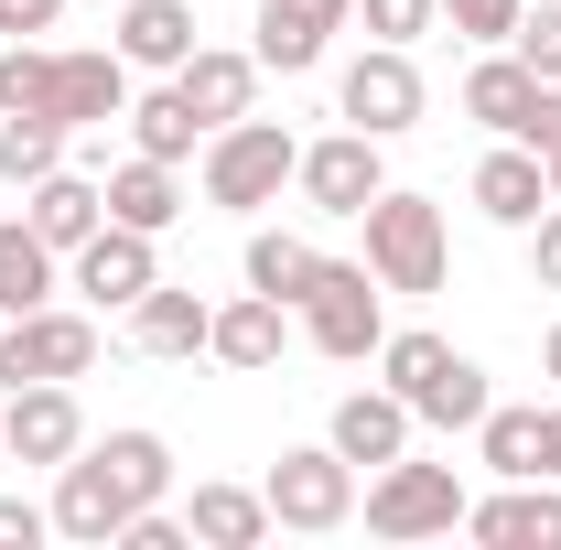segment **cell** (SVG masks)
<instances>
[{"instance_id":"1","label":"cell","mask_w":561,"mask_h":550,"mask_svg":"<svg viewBox=\"0 0 561 550\" xmlns=\"http://www.w3.org/2000/svg\"><path fill=\"white\" fill-rule=\"evenodd\" d=\"M378 367H389V389L411 400V421H432V432H476V421H486V367H476L465 345L378 335Z\"/></svg>"},{"instance_id":"2","label":"cell","mask_w":561,"mask_h":550,"mask_svg":"<svg viewBox=\"0 0 561 550\" xmlns=\"http://www.w3.org/2000/svg\"><path fill=\"white\" fill-rule=\"evenodd\" d=\"M367 271H378V291H443V271H454L443 206L378 184V195H367Z\"/></svg>"},{"instance_id":"3","label":"cell","mask_w":561,"mask_h":550,"mask_svg":"<svg viewBox=\"0 0 561 550\" xmlns=\"http://www.w3.org/2000/svg\"><path fill=\"white\" fill-rule=\"evenodd\" d=\"M291 162H302V140L280 119H227V130H206V206H227V216L280 206Z\"/></svg>"},{"instance_id":"4","label":"cell","mask_w":561,"mask_h":550,"mask_svg":"<svg viewBox=\"0 0 561 550\" xmlns=\"http://www.w3.org/2000/svg\"><path fill=\"white\" fill-rule=\"evenodd\" d=\"M291 313H302V335L324 345V356H378V335H389V324H378V271H367V260H313V280H302V302H291Z\"/></svg>"},{"instance_id":"5","label":"cell","mask_w":561,"mask_h":550,"mask_svg":"<svg viewBox=\"0 0 561 550\" xmlns=\"http://www.w3.org/2000/svg\"><path fill=\"white\" fill-rule=\"evenodd\" d=\"M465 119H486L496 140L551 151V140H561V87H540L507 44H486V55H476V76H465Z\"/></svg>"},{"instance_id":"6","label":"cell","mask_w":561,"mask_h":550,"mask_svg":"<svg viewBox=\"0 0 561 550\" xmlns=\"http://www.w3.org/2000/svg\"><path fill=\"white\" fill-rule=\"evenodd\" d=\"M260 496H271V529H346L356 518V465L335 443H291L260 475Z\"/></svg>"},{"instance_id":"7","label":"cell","mask_w":561,"mask_h":550,"mask_svg":"<svg viewBox=\"0 0 561 550\" xmlns=\"http://www.w3.org/2000/svg\"><path fill=\"white\" fill-rule=\"evenodd\" d=\"M367 529L378 540H443V529H465V475L454 465H378V485H367Z\"/></svg>"},{"instance_id":"8","label":"cell","mask_w":561,"mask_h":550,"mask_svg":"<svg viewBox=\"0 0 561 550\" xmlns=\"http://www.w3.org/2000/svg\"><path fill=\"white\" fill-rule=\"evenodd\" d=\"M87 367H98V324L66 313V302H33V313L0 324V378H11V389H33V378H87Z\"/></svg>"},{"instance_id":"9","label":"cell","mask_w":561,"mask_h":550,"mask_svg":"<svg viewBox=\"0 0 561 550\" xmlns=\"http://www.w3.org/2000/svg\"><path fill=\"white\" fill-rule=\"evenodd\" d=\"M44 119H66V130H108V119H130V55L108 44H55V66H44Z\"/></svg>"},{"instance_id":"10","label":"cell","mask_w":561,"mask_h":550,"mask_svg":"<svg viewBox=\"0 0 561 550\" xmlns=\"http://www.w3.org/2000/svg\"><path fill=\"white\" fill-rule=\"evenodd\" d=\"M421 108H432V87H421L411 44H367V55L346 66V130L400 140V130H421Z\"/></svg>"},{"instance_id":"11","label":"cell","mask_w":561,"mask_h":550,"mask_svg":"<svg viewBox=\"0 0 561 550\" xmlns=\"http://www.w3.org/2000/svg\"><path fill=\"white\" fill-rule=\"evenodd\" d=\"M291 184H302L313 216H367V195H378L389 173H378V140L367 130H335V140H313V151L291 162Z\"/></svg>"},{"instance_id":"12","label":"cell","mask_w":561,"mask_h":550,"mask_svg":"<svg viewBox=\"0 0 561 550\" xmlns=\"http://www.w3.org/2000/svg\"><path fill=\"white\" fill-rule=\"evenodd\" d=\"M66 271H76V291H87V302L130 313L140 291L162 280V260H151V238H140V227H119V216H108V227H98L87 249H66Z\"/></svg>"},{"instance_id":"13","label":"cell","mask_w":561,"mask_h":550,"mask_svg":"<svg viewBox=\"0 0 561 550\" xmlns=\"http://www.w3.org/2000/svg\"><path fill=\"white\" fill-rule=\"evenodd\" d=\"M465 529L486 550H561V475H518L507 496H465Z\"/></svg>"},{"instance_id":"14","label":"cell","mask_w":561,"mask_h":550,"mask_svg":"<svg viewBox=\"0 0 561 550\" xmlns=\"http://www.w3.org/2000/svg\"><path fill=\"white\" fill-rule=\"evenodd\" d=\"M0 443L22 454V465H66L76 443H87V411H76L66 378H33V389H11V411H0Z\"/></svg>"},{"instance_id":"15","label":"cell","mask_w":561,"mask_h":550,"mask_svg":"<svg viewBox=\"0 0 561 550\" xmlns=\"http://www.w3.org/2000/svg\"><path fill=\"white\" fill-rule=\"evenodd\" d=\"M119 518H130V485H119L87 443H76L66 465H55V529H66V540H87V550H108V540H119Z\"/></svg>"},{"instance_id":"16","label":"cell","mask_w":561,"mask_h":550,"mask_svg":"<svg viewBox=\"0 0 561 550\" xmlns=\"http://www.w3.org/2000/svg\"><path fill=\"white\" fill-rule=\"evenodd\" d=\"M324 443H335L346 465H400V454H411V400H400V389H346Z\"/></svg>"},{"instance_id":"17","label":"cell","mask_w":561,"mask_h":550,"mask_svg":"<svg viewBox=\"0 0 561 550\" xmlns=\"http://www.w3.org/2000/svg\"><path fill=\"white\" fill-rule=\"evenodd\" d=\"M22 216H33V238L44 249H87L98 227H108V184H87V173H44V184H22Z\"/></svg>"},{"instance_id":"18","label":"cell","mask_w":561,"mask_h":550,"mask_svg":"<svg viewBox=\"0 0 561 550\" xmlns=\"http://www.w3.org/2000/svg\"><path fill=\"white\" fill-rule=\"evenodd\" d=\"M173 87H184V108H195L206 130H227V119H249V98H260V55H216V44H195V55L173 66Z\"/></svg>"},{"instance_id":"19","label":"cell","mask_w":561,"mask_h":550,"mask_svg":"<svg viewBox=\"0 0 561 550\" xmlns=\"http://www.w3.org/2000/svg\"><path fill=\"white\" fill-rule=\"evenodd\" d=\"M216 335V302H195V291H173V280H151L130 302V345L140 356H206Z\"/></svg>"},{"instance_id":"20","label":"cell","mask_w":561,"mask_h":550,"mask_svg":"<svg viewBox=\"0 0 561 550\" xmlns=\"http://www.w3.org/2000/svg\"><path fill=\"white\" fill-rule=\"evenodd\" d=\"M335 22L346 11H324V0H260V66H280V76H302V66H324V44H335Z\"/></svg>"},{"instance_id":"21","label":"cell","mask_w":561,"mask_h":550,"mask_svg":"<svg viewBox=\"0 0 561 550\" xmlns=\"http://www.w3.org/2000/svg\"><path fill=\"white\" fill-rule=\"evenodd\" d=\"M476 206H486L496 227H529V216L551 206V173H540V151H529V140H496L486 162H476Z\"/></svg>"},{"instance_id":"22","label":"cell","mask_w":561,"mask_h":550,"mask_svg":"<svg viewBox=\"0 0 561 550\" xmlns=\"http://www.w3.org/2000/svg\"><path fill=\"white\" fill-rule=\"evenodd\" d=\"M184 529H195L206 550H260L271 540V496H260V485H195Z\"/></svg>"},{"instance_id":"23","label":"cell","mask_w":561,"mask_h":550,"mask_svg":"<svg viewBox=\"0 0 561 550\" xmlns=\"http://www.w3.org/2000/svg\"><path fill=\"white\" fill-rule=\"evenodd\" d=\"M108 216H119V227H140V238H162V227L184 216V184H173V162L130 151V162L108 173Z\"/></svg>"},{"instance_id":"24","label":"cell","mask_w":561,"mask_h":550,"mask_svg":"<svg viewBox=\"0 0 561 550\" xmlns=\"http://www.w3.org/2000/svg\"><path fill=\"white\" fill-rule=\"evenodd\" d=\"M119 55L173 76L184 55H195V0H130V11H119Z\"/></svg>"},{"instance_id":"25","label":"cell","mask_w":561,"mask_h":550,"mask_svg":"<svg viewBox=\"0 0 561 550\" xmlns=\"http://www.w3.org/2000/svg\"><path fill=\"white\" fill-rule=\"evenodd\" d=\"M280 313H291V302H271V291H238V302H216L206 356H227V367H271V356H280Z\"/></svg>"},{"instance_id":"26","label":"cell","mask_w":561,"mask_h":550,"mask_svg":"<svg viewBox=\"0 0 561 550\" xmlns=\"http://www.w3.org/2000/svg\"><path fill=\"white\" fill-rule=\"evenodd\" d=\"M55 271H66V249H44V238H33V216H11V227H0V313L55 302Z\"/></svg>"},{"instance_id":"27","label":"cell","mask_w":561,"mask_h":550,"mask_svg":"<svg viewBox=\"0 0 561 550\" xmlns=\"http://www.w3.org/2000/svg\"><path fill=\"white\" fill-rule=\"evenodd\" d=\"M313 238H291V227H260L249 238V291H271V302H302V280H313Z\"/></svg>"},{"instance_id":"28","label":"cell","mask_w":561,"mask_h":550,"mask_svg":"<svg viewBox=\"0 0 561 550\" xmlns=\"http://www.w3.org/2000/svg\"><path fill=\"white\" fill-rule=\"evenodd\" d=\"M476 465H486V475H540V411H496L486 400V421H476Z\"/></svg>"},{"instance_id":"29","label":"cell","mask_w":561,"mask_h":550,"mask_svg":"<svg viewBox=\"0 0 561 550\" xmlns=\"http://www.w3.org/2000/svg\"><path fill=\"white\" fill-rule=\"evenodd\" d=\"M55 162H66V119H33V108L0 119V184H44Z\"/></svg>"},{"instance_id":"30","label":"cell","mask_w":561,"mask_h":550,"mask_svg":"<svg viewBox=\"0 0 561 550\" xmlns=\"http://www.w3.org/2000/svg\"><path fill=\"white\" fill-rule=\"evenodd\" d=\"M130 140L151 151V162H184V151L206 140V119L184 108V87H162V98H140V108H130Z\"/></svg>"},{"instance_id":"31","label":"cell","mask_w":561,"mask_h":550,"mask_svg":"<svg viewBox=\"0 0 561 550\" xmlns=\"http://www.w3.org/2000/svg\"><path fill=\"white\" fill-rule=\"evenodd\" d=\"M507 55L540 76V87H561V0H540V11H518V33H507Z\"/></svg>"},{"instance_id":"32","label":"cell","mask_w":561,"mask_h":550,"mask_svg":"<svg viewBox=\"0 0 561 550\" xmlns=\"http://www.w3.org/2000/svg\"><path fill=\"white\" fill-rule=\"evenodd\" d=\"M44 66H55V44H0V119L11 108L44 119Z\"/></svg>"},{"instance_id":"33","label":"cell","mask_w":561,"mask_h":550,"mask_svg":"<svg viewBox=\"0 0 561 550\" xmlns=\"http://www.w3.org/2000/svg\"><path fill=\"white\" fill-rule=\"evenodd\" d=\"M518 11H529V0H443L454 44H507V33H518Z\"/></svg>"},{"instance_id":"34","label":"cell","mask_w":561,"mask_h":550,"mask_svg":"<svg viewBox=\"0 0 561 550\" xmlns=\"http://www.w3.org/2000/svg\"><path fill=\"white\" fill-rule=\"evenodd\" d=\"M356 11H367V33H378V44H421V33L443 22V0H356Z\"/></svg>"},{"instance_id":"35","label":"cell","mask_w":561,"mask_h":550,"mask_svg":"<svg viewBox=\"0 0 561 550\" xmlns=\"http://www.w3.org/2000/svg\"><path fill=\"white\" fill-rule=\"evenodd\" d=\"M119 550H195V529H184V518H162V507H140L130 529H119Z\"/></svg>"},{"instance_id":"36","label":"cell","mask_w":561,"mask_h":550,"mask_svg":"<svg viewBox=\"0 0 561 550\" xmlns=\"http://www.w3.org/2000/svg\"><path fill=\"white\" fill-rule=\"evenodd\" d=\"M529 271H540V291H561V195L551 216H529Z\"/></svg>"},{"instance_id":"37","label":"cell","mask_w":561,"mask_h":550,"mask_svg":"<svg viewBox=\"0 0 561 550\" xmlns=\"http://www.w3.org/2000/svg\"><path fill=\"white\" fill-rule=\"evenodd\" d=\"M55 529V507H33V496H0V550H33Z\"/></svg>"},{"instance_id":"38","label":"cell","mask_w":561,"mask_h":550,"mask_svg":"<svg viewBox=\"0 0 561 550\" xmlns=\"http://www.w3.org/2000/svg\"><path fill=\"white\" fill-rule=\"evenodd\" d=\"M66 22V0H0V33L11 44H33V33H55Z\"/></svg>"},{"instance_id":"39","label":"cell","mask_w":561,"mask_h":550,"mask_svg":"<svg viewBox=\"0 0 561 550\" xmlns=\"http://www.w3.org/2000/svg\"><path fill=\"white\" fill-rule=\"evenodd\" d=\"M540 475H561V400L540 411Z\"/></svg>"},{"instance_id":"40","label":"cell","mask_w":561,"mask_h":550,"mask_svg":"<svg viewBox=\"0 0 561 550\" xmlns=\"http://www.w3.org/2000/svg\"><path fill=\"white\" fill-rule=\"evenodd\" d=\"M540 367H551V378H561V324H551V335H540Z\"/></svg>"},{"instance_id":"41","label":"cell","mask_w":561,"mask_h":550,"mask_svg":"<svg viewBox=\"0 0 561 550\" xmlns=\"http://www.w3.org/2000/svg\"><path fill=\"white\" fill-rule=\"evenodd\" d=\"M540 173H551V195H561V140H551V151H540Z\"/></svg>"},{"instance_id":"42","label":"cell","mask_w":561,"mask_h":550,"mask_svg":"<svg viewBox=\"0 0 561 550\" xmlns=\"http://www.w3.org/2000/svg\"><path fill=\"white\" fill-rule=\"evenodd\" d=\"M324 11H356V0H324Z\"/></svg>"}]
</instances>
